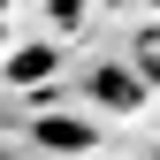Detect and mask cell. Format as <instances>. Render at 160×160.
<instances>
[{
  "instance_id": "277c9868",
  "label": "cell",
  "mask_w": 160,
  "mask_h": 160,
  "mask_svg": "<svg viewBox=\"0 0 160 160\" xmlns=\"http://www.w3.org/2000/svg\"><path fill=\"white\" fill-rule=\"evenodd\" d=\"M0 38H8V15H0Z\"/></svg>"
},
{
  "instance_id": "3957f363",
  "label": "cell",
  "mask_w": 160,
  "mask_h": 160,
  "mask_svg": "<svg viewBox=\"0 0 160 160\" xmlns=\"http://www.w3.org/2000/svg\"><path fill=\"white\" fill-rule=\"evenodd\" d=\"M46 145H92V122H38Z\"/></svg>"
},
{
  "instance_id": "7a4b0ae2",
  "label": "cell",
  "mask_w": 160,
  "mask_h": 160,
  "mask_svg": "<svg viewBox=\"0 0 160 160\" xmlns=\"http://www.w3.org/2000/svg\"><path fill=\"white\" fill-rule=\"evenodd\" d=\"M46 69H53V53H46V46H23V53H8V76H15V84H38Z\"/></svg>"
},
{
  "instance_id": "6da1fadb",
  "label": "cell",
  "mask_w": 160,
  "mask_h": 160,
  "mask_svg": "<svg viewBox=\"0 0 160 160\" xmlns=\"http://www.w3.org/2000/svg\"><path fill=\"white\" fill-rule=\"evenodd\" d=\"M92 99L114 114H130L137 99H145V69H92Z\"/></svg>"
}]
</instances>
